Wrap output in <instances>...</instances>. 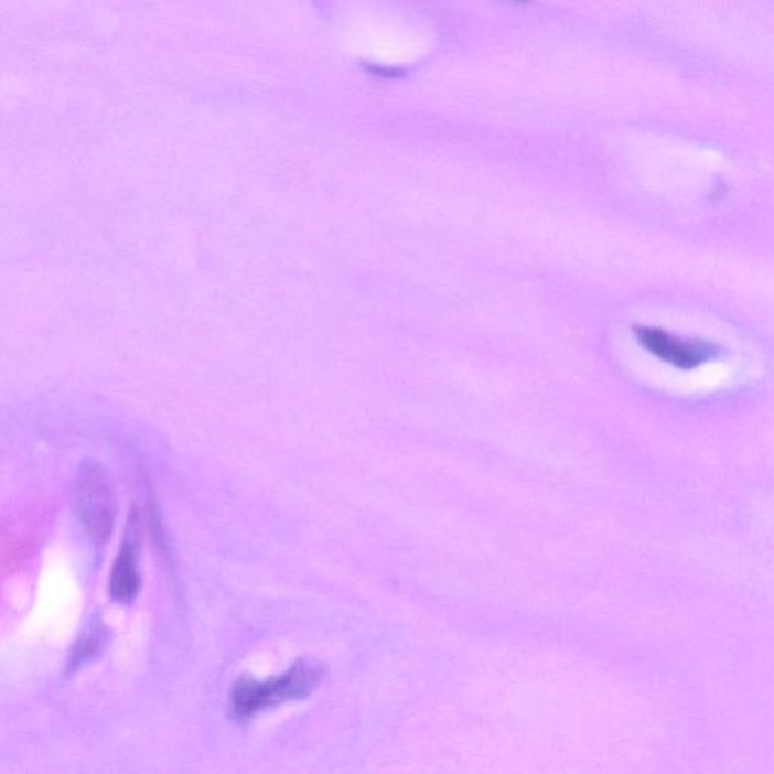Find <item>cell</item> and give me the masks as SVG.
I'll list each match as a JSON object with an SVG mask.
<instances>
[{"instance_id":"5b68a950","label":"cell","mask_w":774,"mask_h":774,"mask_svg":"<svg viewBox=\"0 0 774 774\" xmlns=\"http://www.w3.org/2000/svg\"><path fill=\"white\" fill-rule=\"evenodd\" d=\"M105 642L106 626L97 619L89 625L87 633H84L83 637L77 638L71 659H68L67 670L71 674H76L77 670L83 669L93 659L99 657L100 652L104 651Z\"/></svg>"},{"instance_id":"7a4b0ae2","label":"cell","mask_w":774,"mask_h":774,"mask_svg":"<svg viewBox=\"0 0 774 774\" xmlns=\"http://www.w3.org/2000/svg\"><path fill=\"white\" fill-rule=\"evenodd\" d=\"M73 510L97 546L111 539L116 527V493L108 475L97 464H88L77 476L72 495Z\"/></svg>"},{"instance_id":"8992f818","label":"cell","mask_w":774,"mask_h":774,"mask_svg":"<svg viewBox=\"0 0 774 774\" xmlns=\"http://www.w3.org/2000/svg\"><path fill=\"white\" fill-rule=\"evenodd\" d=\"M515 2H528V0H515Z\"/></svg>"},{"instance_id":"3957f363","label":"cell","mask_w":774,"mask_h":774,"mask_svg":"<svg viewBox=\"0 0 774 774\" xmlns=\"http://www.w3.org/2000/svg\"><path fill=\"white\" fill-rule=\"evenodd\" d=\"M634 336L652 357L679 370L702 368L720 354V346L714 342L675 335L654 325H637Z\"/></svg>"},{"instance_id":"277c9868","label":"cell","mask_w":774,"mask_h":774,"mask_svg":"<svg viewBox=\"0 0 774 774\" xmlns=\"http://www.w3.org/2000/svg\"><path fill=\"white\" fill-rule=\"evenodd\" d=\"M138 531H140V515L137 508H132L126 525L125 539L121 541L120 551L114 561L111 578H109V593L120 604H130L136 601L141 590Z\"/></svg>"},{"instance_id":"6da1fadb","label":"cell","mask_w":774,"mask_h":774,"mask_svg":"<svg viewBox=\"0 0 774 774\" xmlns=\"http://www.w3.org/2000/svg\"><path fill=\"white\" fill-rule=\"evenodd\" d=\"M318 664L301 659L291 669L275 678L258 680L239 678L230 690V712L238 722H248L277 705L309 698L323 680Z\"/></svg>"}]
</instances>
